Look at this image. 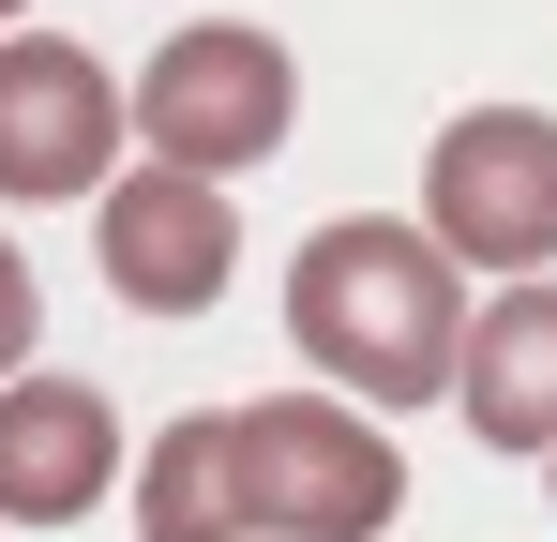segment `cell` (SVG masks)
Listing matches in <instances>:
<instances>
[{
  "instance_id": "8",
  "label": "cell",
  "mask_w": 557,
  "mask_h": 542,
  "mask_svg": "<svg viewBox=\"0 0 557 542\" xmlns=\"http://www.w3.org/2000/svg\"><path fill=\"white\" fill-rule=\"evenodd\" d=\"M453 407H467V438H482V452H557V271H543V286L467 301Z\"/></svg>"
},
{
  "instance_id": "5",
  "label": "cell",
  "mask_w": 557,
  "mask_h": 542,
  "mask_svg": "<svg viewBox=\"0 0 557 542\" xmlns=\"http://www.w3.org/2000/svg\"><path fill=\"white\" fill-rule=\"evenodd\" d=\"M121 181V76L76 30H0V196L15 211H91Z\"/></svg>"
},
{
  "instance_id": "9",
  "label": "cell",
  "mask_w": 557,
  "mask_h": 542,
  "mask_svg": "<svg viewBox=\"0 0 557 542\" xmlns=\"http://www.w3.org/2000/svg\"><path fill=\"white\" fill-rule=\"evenodd\" d=\"M136 542H257L242 528V407H182L136 467Z\"/></svg>"
},
{
  "instance_id": "2",
  "label": "cell",
  "mask_w": 557,
  "mask_h": 542,
  "mask_svg": "<svg viewBox=\"0 0 557 542\" xmlns=\"http://www.w3.org/2000/svg\"><path fill=\"white\" fill-rule=\"evenodd\" d=\"M121 121H136V167H182V181H242L286 151V121H301V61H286L257 15H182L136 90H121Z\"/></svg>"
},
{
  "instance_id": "3",
  "label": "cell",
  "mask_w": 557,
  "mask_h": 542,
  "mask_svg": "<svg viewBox=\"0 0 557 542\" xmlns=\"http://www.w3.org/2000/svg\"><path fill=\"white\" fill-rule=\"evenodd\" d=\"M422 242L467 286H543L557 271V106H453L422 151Z\"/></svg>"
},
{
  "instance_id": "4",
  "label": "cell",
  "mask_w": 557,
  "mask_h": 542,
  "mask_svg": "<svg viewBox=\"0 0 557 542\" xmlns=\"http://www.w3.org/2000/svg\"><path fill=\"white\" fill-rule=\"evenodd\" d=\"M407 513V452L332 392H257L242 407V528L257 542H376Z\"/></svg>"
},
{
  "instance_id": "11",
  "label": "cell",
  "mask_w": 557,
  "mask_h": 542,
  "mask_svg": "<svg viewBox=\"0 0 557 542\" xmlns=\"http://www.w3.org/2000/svg\"><path fill=\"white\" fill-rule=\"evenodd\" d=\"M0 30H30V0H0Z\"/></svg>"
},
{
  "instance_id": "6",
  "label": "cell",
  "mask_w": 557,
  "mask_h": 542,
  "mask_svg": "<svg viewBox=\"0 0 557 542\" xmlns=\"http://www.w3.org/2000/svg\"><path fill=\"white\" fill-rule=\"evenodd\" d=\"M91 271H106V301H136V317H211V301L242 286V211H226V181L121 167L91 196Z\"/></svg>"
},
{
  "instance_id": "1",
  "label": "cell",
  "mask_w": 557,
  "mask_h": 542,
  "mask_svg": "<svg viewBox=\"0 0 557 542\" xmlns=\"http://www.w3.org/2000/svg\"><path fill=\"white\" fill-rule=\"evenodd\" d=\"M286 347L332 377V407H437L453 392V347H467V271L392 226V211H347L286 257Z\"/></svg>"
},
{
  "instance_id": "10",
  "label": "cell",
  "mask_w": 557,
  "mask_h": 542,
  "mask_svg": "<svg viewBox=\"0 0 557 542\" xmlns=\"http://www.w3.org/2000/svg\"><path fill=\"white\" fill-rule=\"evenodd\" d=\"M30 332H46V286H30V257L0 242V377H30Z\"/></svg>"
},
{
  "instance_id": "12",
  "label": "cell",
  "mask_w": 557,
  "mask_h": 542,
  "mask_svg": "<svg viewBox=\"0 0 557 542\" xmlns=\"http://www.w3.org/2000/svg\"><path fill=\"white\" fill-rule=\"evenodd\" d=\"M543 482H557V452H543Z\"/></svg>"
},
{
  "instance_id": "7",
  "label": "cell",
  "mask_w": 557,
  "mask_h": 542,
  "mask_svg": "<svg viewBox=\"0 0 557 542\" xmlns=\"http://www.w3.org/2000/svg\"><path fill=\"white\" fill-rule=\"evenodd\" d=\"M121 482V407L91 377H0V528H76Z\"/></svg>"
}]
</instances>
